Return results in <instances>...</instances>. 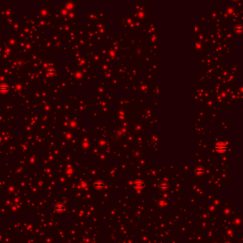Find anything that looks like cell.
<instances>
[{"instance_id":"6da1fadb","label":"cell","mask_w":243,"mask_h":243,"mask_svg":"<svg viewBox=\"0 0 243 243\" xmlns=\"http://www.w3.org/2000/svg\"><path fill=\"white\" fill-rule=\"evenodd\" d=\"M10 86L7 84H2L0 85V92L2 94H6L10 91Z\"/></svg>"}]
</instances>
